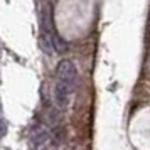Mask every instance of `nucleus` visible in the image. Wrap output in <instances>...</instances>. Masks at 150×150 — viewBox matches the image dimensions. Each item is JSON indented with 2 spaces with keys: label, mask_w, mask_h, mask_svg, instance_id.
<instances>
[{
  "label": "nucleus",
  "mask_w": 150,
  "mask_h": 150,
  "mask_svg": "<svg viewBox=\"0 0 150 150\" xmlns=\"http://www.w3.org/2000/svg\"><path fill=\"white\" fill-rule=\"evenodd\" d=\"M76 78H78V71H76L74 62L71 59H62L57 64V81L66 83L69 86H74Z\"/></svg>",
  "instance_id": "obj_1"
},
{
  "label": "nucleus",
  "mask_w": 150,
  "mask_h": 150,
  "mask_svg": "<svg viewBox=\"0 0 150 150\" xmlns=\"http://www.w3.org/2000/svg\"><path fill=\"white\" fill-rule=\"evenodd\" d=\"M71 93H73V86H69L62 81H56L54 86V100L56 105L61 106V108H66L69 105V100H71Z\"/></svg>",
  "instance_id": "obj_2"
},
{
  "label": "nucleus",
  "mask_w": 150,
  "mask_h": 150,
  "mask_svg": "<svg viewBox=\"0 0 150 150\" xmlns=\"http://www.w3.org/2000/svg\"><path fill=\"white\" fill-rule=\"evenodd\" d=\"M49 140H51V133H49L44 127H39V128H35L34 132H32L29 143H30V149L32 150H39V149H42Z\"/></svg>",
  "instance_id": "obj_3"
},
{
  "label": "nucleus",
  "mask_w": 150,
  "mask_h": 150,
  "mask_svg": "<svg viewBox=\"0 0 150 150\" xmlns=\"http://www.w3.org/2000/svg\"><path fill=\"white\" fill-rule=\"evenodd\" d=\"M51 47H52V51H56L57 54H64V52H68V44L62 41V37L61 35H57L56 32L51 35Z\"/></svg>",
  "instance_id": "obj_4"
},
{
  "label": "nucleus",
  "mask_w": 150,
  "mask_h": 150,
  "mask_svg": "<svg viewBox=\"0 0 150 150\" xmlns=\"http://www.w3.org/2000/svg\"><path fill=\"white\" fill-rule=\"evenodd\" d=\"M5 122H4V120H0V138H2V137L5 135Z\"/></svg>",
  "instance_id": "obj_5"
}]
</instances>
